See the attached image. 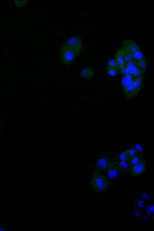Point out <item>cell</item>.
<instances>
[{
    "mask_svg": "<svg viewBox=\"0 0 154 231\" xmlns=\"http://www.w3.org/2000/svg\"><path fill=\"white\" fill-rule=\"evenodd\" d=\"M90 183L94 190L99 193L104 192L108 190L111 183L106 176L95 171L91 175Z\"/></svg>",
    "mask_w": 154,
    "mask_h": 231,
    "instance_id": "1",
    "label": "cell"
},
{
    "mask_svg": "<svg viewBox=\"0 0 154 231\" xmlns=\"http://www.w3.org/2000/svg\"><path fill=\"white\" fill-rule=\"evenodd\" d=\"M78 52L62 45L59 51L61 63L66 65H70L79 55Z\"/></svg>",
    "mask_w": 154,
    "mask_h": 231,
    "instance_id": "2",
    "label": "cell"
},
{
    "mask_svg": "<svg viewBox=\"0 0 154 231\" xmlns=\"http://www.w3.org/2000/svg\"><path fill=\"white\" fill-rule=\"evenodd\" d=\"M143 76L136 77L133 82L125 88H122L127 98H134L140 91L143 82Z\"/></svg>",
    "mask_w": 154,
    "mask_h": 231,
    "instance_id": "3",
    "label": "cell"
},
{
    "mask_svg": "<svg viewBox=\"0 0 154 231\" xmlns=\"http://www.w3.org/2000/svg\"><path fill=\"white\" fill-rule=\"evenodd\" d=\"M115 160L108 155L101 156L97 159L95 163V171L105 173L113 164Z\"/></svg>",
    "mask_w": 154,
    "mask_h": 231,
    "instance_id": "4",
    "label": "cell"
},
{
    "mask_svg": "<svg viewBox=\"0 0 154 231\" xmlns=\"http://www.w3.org/2000/svg\"><path fill=\"white\" fill-rule=\"evenodd\" d=\"M146 162L143 158L138 162L128 166L127 170L128 173L133 176H139L145 172Z\"/></svg>",
    "mask_w": 154,
    "mask_h": 231,
    "instance_id": "5",
    "label": "cell"
},
{
    "mask_svg": "<svg viewBox=\"0 0 154 231\" xmlns=\"http://www.w3.org/2000/svg\"><path fill=\"white\" fill-rule=\"evenodd\" d=\"M62 45L69 47L79 53L83 48V44L81 38L77 35H74L65 41Z\"/></svg>",
    "mask_w": 154,
    "mask_h": 231,
    "instance_id": "6",
    "label": "cell"
},
{
    "mask_svg": "<svg viewBox=\"0 0 154 231\" xmlns=\"http://www.w3.org/2000/svg\"><path fill=\"white\" fill-rule=\"evenodd\" d=\"M106 177L110 183L116 181L119 178L121 172L116 164V160L111 167L105 173Z\"/></svg>",
    "mask_w": 154,
    "mask_h": 231,
    "instance_id": "7",
    "label": "cell"
},
{
    "mask_svg": "<svg viewBox=\"0 0 154 231\" xmlns=\"http://www.w3.org/2000/svg\"><path fill=\"white\" fill-rule=\"evenodd\" d=\"M121 48L125 51L132 54L140 49L139 47L131 39L125 41Z\"/></svg>",
    "mask_w": 154,
    "mask_h": 231,
    "instance_id": "8",
    "label": "cell"
},
{
    "mask_svg": "<svg viewBox=\"0 0 154 231\" xmlns=\"http://www.w3.org/2000/svg\"><path fill=\"white\" fill-rule=\"evenodd\" d=\"M126 74H129L135 77L143 76L138 69L135 62L134 60L125 66Z\"/></svg>",
    "mask_w": 154,
    "mask_h": 231,
    "instance_id": "9",
    "label": "cell"
},
{
    "mask_svg": "<svg viewBox=\"0 0 154 231\" xmlns=\"http://www.w3.org/2000/svg\"><path fill=\"white\" fill-rule=\"evenodd\" d=\"M93 69L90 67H85L81 69L79 74L83 79L87 80H90L93 78L94 75Z\"/></svg>",
    "mask_w": 154,
    "mask_h": 231,
    "instance_id": "10",
    "label": "cell"
},
{
    "mask_svg": "<svg viewBox=\"0 0 154 231\" xmlns=\"http://www.w3.org/2000/svg\"><path fill=\"white\" fill-rule=\"evenodd\" d=\"M124 51L121 48L116 54L115 60L117 65L118 69L125 66L124 60Z\"/></svg>",
    "mask_w": 154,
    "mask_h": 231,
    "instance_id": "11",
    "label": "cell"
},
{
    "mask_svg": "<svg viewBox=\"0 0 154 231\" xmlns=\"http://www.w3.org/2000/svg\"><path fill=\"white\" fill-rule=\"evenodd\" d=\"M136 63L138 69L142 75L143 76L147 67V62L145 58Z\"/></svg>",
    "mask_w": 154,
    "mask_h": 231,
    "instance_id": "12",
    "label": "cell"
},
{
    "mask_svg": "<svg viewBox=\"0 0 154 231\" xmlns=\"http://www.w3.org/2000/svg\"><path fill=\"white\" fill-rule=\"evenodd\" d=\"M116 162L121 173L127 171L128 167V161H121L118 160H116Z\"/></svg>",
    "mask_w": 154,
    "mask_h": 231,
    "instance_id": "13",
    "label": "cell"
},
{
    "mask_svg": "<svg viewBox=\"0 0 154 231\" xmlns=\"http://www.w3.org/2000/svg\"><path fill=\"white\" fill-rule=\"evenodd\" d=\"M132 55L133 60L136 62L145 58L140 48L134 52Z\"/></svg>",
    "mask_w": 154,
    "mask_h": 231,
    "instance_id": "14",
    "label": "cell"
},
{
    "mask_svg": "<svg viewBox=\"0 0 154 231\" xmlns=\"http://www.w3.org/2000/svg\"><path fill=\"white\" fill-rule=\"evenodd\" d=\"M144 200L140 198H135L133 200V206L136 208H142L144 206Z\"/></svg>",
    "mask_w": 154,
    "mask_h": 231,
    "instance_id": "15",
    "label": "cell"
},
{
    "mask_svg": "<svg viewBox=\"0 0 154 231\" xmlns=\"http://www.w3.org/2000/svg\"><path fill=\"white\" fill-rule=\"evenodd\" d=\"M139 155H141V153L139 152L134 146H132L129 149L128 160Z\"/></svg>",
    "mask_w": 154,
    "mask_h": 231,
    "instance_id": "16",
    "label": "cell"
},
{
    "mask_svg": "<svg viewBox=\"0 0 154 231\" xmlns=\"http://www.w3.org/2000/svg\"><path fill=\"white\" fill-rule=\"evenodd\" d=\"M129 149L122 151L118 157V160L121 161H128Z\"/></svg>",
    "mask_w": 154,
    "mask_h": 231,
    "instance_id": "17",
    "label": "cell"
},
{
    "mask_svg": "<svg viewBox=\"0 0 154 231\" xmlns=\"http://www.w3.org/2000/svg\"><path fill=\"white\" fill-rule=\"evenodd\" d=\"M124 60L125 66L128 63L133 61L132 54L124 51Z\"/></svg>",
    "mask_w": 154,
    "mask_h": 231,
    "instance_id": "18",
    "label": "cell"
},
{
    "mask_svg": "<svg viewBox=\"0 0 154 231\" xmlns=\"http://www.w3.org/2000/svg\"><path fill=\"white\" fill-rule=\"evenodd\" d=\"M143 158L141 155H138L128 160V166L138 162Z\"/></svg>",
    "mask_w": 154,
    "mask_h": 231,
    "instance_id": "19",
    "label": "cell"
},
{
    "mask_svg": "<svg viewBox=\"0 0 154 231\" xmlns=\"http://www.w3.org/2000/svg\"><path fill=\"white\" fill-rule=\"evenodd\" d=\"M106 69L118 68L117 63L113 59H110L107 62L106 64Z\"/></svg>",
    "mask_w": 154,
    "mask_h": 231,
    "instance_id": "20",
    "label": "cell"
},
{
    "mask_svg": "<svg viewBox=\"0 0 154 231\" xmlns=\"http://www.w3.org/2000/svg\"><path fill=\"white\" fill-rule=\"evenodd\" d=\"M106 69L108 74L110 76L114 77L118 73V68H108Z\"/></svg>",
    "mask_w": 154,
    "mask_h": 231,
    "instance_id": "21",
    "label": "cell"
},
{
    "mask_svg": "<svg viewBox=\"0 0 154 231\" xmlns=\"http://www.w3.org/2000/svg\"><path fill=\"white\" fill-rule=\"evenodd\" d=\"M15 3L16 5L18 7H21L24 6L26 3L27 1H15Z\"/></svg>",
    "mask_w": 154,
    "mask_h": 231,
    "instance_id": "22",
    "label": "cell"
},
{
    "mask_svg": "<svg viewBox=\"0 0 154 231\" xmlns=\"http://www.w3.org/2000/svg\"><path fill=\"white\" fill-rule=\"evenodd\" d=\"M139 195L140 196V198L144 200H148L149 199V197L148 195L145 192H141L140 193Z\"/></svg>",
    "mask_w": 154,
    "mask_h": 231,
    "instance_id": "23",
    "label": "cell"
},
{
    "mask_svg": "<svg viewBox=\"0 0 154 231\" xmlns=\"http://www.w3.org/2000/svg\"><path fill=\"white\" fill-rule=\"evenodd\" d=\"M134 146L139 151V152L141 153L142 151V148L140 145L139 144H137L135 145Z\"/></svg>",
    "mask_w": 154,
    "mask_h": 231,
    "instance_id": "24",
    "label": "cell"
},
{
    "mask_svg": "<svg viewBox=\"0 0 154 231\" xmlns=\"http://www.w3.org/2000/svg\"><path fill=\"white\" fill-rule=\"evenodd\" d=\"M150 211L151 212H153V205H151L150 207Z\"/></svg>",
    "mask_w": 154,
    "mask_h": 231,
    "instance_id": "25",
    "label": "cell"
},
{
    "mask_svg": "<svg viewBox=\"0 0 154 231\" xmlns=\"http://www.w3.org/2000/svg\"><path fill=\"white\" fill-rule=\"evenodd\" d=\"M2 120L1 119V118H0V128H1V125H2Z\"/></svg>",
    "mask_w": 154,
    "mask_h": 231,
    "instance_id": "26",
    "label": "cell"
}]
</instances>
